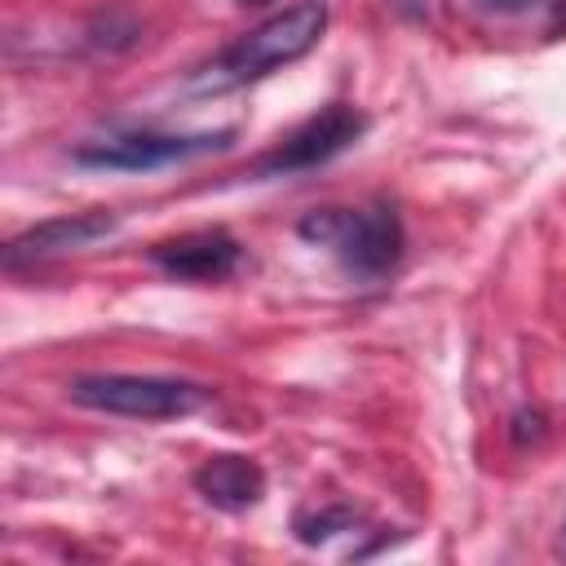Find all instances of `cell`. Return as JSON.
<instances>
[{"instance_id":"cell-1","label":"cell","mask_w":566,"mask_h":566,"mask_svg":"<svg viewBox=\"0 0 566 566\" xmlns=\"http://www.w3.org/2000/svg\"><path fill=\"white\" fill-rule=\"evenodd\" d=\"M327 31V4L323 0H301L265 22H256L248 35H239L230 49H221L208 66L190 75V93H226L248 80H261L296 57H305Z\"/></svg>"},{"instance_id":"cell-2","label":"cell","mask_w":566,"mask_h":566,"mask_svg":"<svg viewBox=\"0 0 566 566\" xmlns=\"http://www.w3.org/2000/svg\"><path fill=\"white\" fill-rule=\"evenodd\" d=\"M301 239L332 248L340 265L358 279H380L402 256V221L389 203L371 208H314L301 217Z\"/></svg>"},{"instance_id":"cell-3","label":"cell","mask_w":566,"mask_h":566,"mask_svg":"<svg viewBox=\"0 0 566 566\" xmlns=\"http://www.w3.org/2000/svg\"><path fill=\"white\" fill-rule=\"evenodd\" d=\"M66 398L106 411V416H128V420H177L190 416L208 402V389L195 380H172V376H133V371H97V376H75L66 385Z\"/></svg>"},{"instance_id":"cell-4","label":"cell","mask_w":566,"mask_h":566,"mask_svg":"<svg viewBox=\"0 0 566 566\" xmlns=\"http://www.w3.org/2000/svg\"><path fill=\"white\" fill-rule=\"evenodd\" d=\"M230 142V133H155V128H124V133H106L93 137L84 146L71 150L75 164L84 168H124V172H142V168H164L203 150H221Z\"/></svg>"},{"instance_id":"cell-5","label":"cell","mask_w":566,"mask_h":566,"mask_svg":"<svg viewBox=\"0 0 566 566\" xmlns=\"http://www.w3.org/2000/svg\"><path fill=\"white\" fill-rule=\"evenodd\" d=\"M367 128V115L345 106V102H332L323 106L318 115H310L305 124H296L279 146H270L256 164H252V177H283V172H305V168H318L327 159H336L345 146H354Z\"/></svg>"},{"instance_id":"cell-6","label":"cell","mask_w":566,"mask_h":566,"mask_svg":"<svg viewBox=\"0 0 566 566\" xmlns=\"http://www.w3.org/2000/svg\"><path fill=\"white\" fill-rule=\"evenodd\" d=\"M150 261L159 270H168L172 279L212 283V279H230L239 270L243 248L226 230H190V234H177V239H159L150 248Z\"/></svg>"},{"instance_id":"cell-7","label":"cell","mask_w":566,"mask_h":566,"mask_svg":"<svg viewBox=\"0 0 566 566\" xmlns=\"http://www.w3.org/2000/svg\"><path fill=\"white\" fill-rule=\"evenodd\" d=\"M111 230H115V217L102 212V208L40 221V226L22 230L18 239H9V248H4V265L18 270V265H35V261H49V256H62V252H80V248L106 239Z\"/></svg>"},{"instance_id":"cell-8","label":"cell","mask_w":566,"mask_h":566,"mask_svg":"<svg viewBox=\"0 0 566 566\" xmlns=\"http://www.w3.org/2000/svg\"><path fill=\"white\" fill-rule=\"evenodd\" d=\"M195 491L226 513H243L265 495V473L248 455H208L195 469Z\"/></svg>"},{"instance_id":"cell-9","label":"cell","mask_w":566,"mask_h":566,"mask_svg":"<svg viewBox=\"0 0 566 566\" xmlns=\"http://www.w3.org/2000/svg\"><path fill=\"white\" fill-rule=\"evenodd\" d=\"M349 526H354V513L349 509H323V513H301L296 517V535L305 544H318V539H327L336 531H349Z\"/></svg>"},{"instance_id":"cell-10","label":"cell","mask_w":566,"mask_h":566,"mask_svg":"<svg viewBox=\"0 0 566 566\" xmlns=\"http://www.w3.org/2000/svg\"><path fill=\"white\" fill-rule=\"evenodd\" d=\"M478 9H486V13H526V9H535L539 0H473Z\"/></svg>"}]
</instances>
